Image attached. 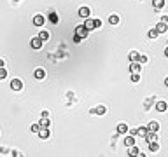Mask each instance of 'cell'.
I'll return each instance as SVG.
<instances>
[{
    "instance_id": "83f0119b",
    "label": "cell",
    "mask_w": 168,
    "mask_h": 157,
    "mask_svg": "<svg viewBox=\"0 0 168 157\" xmlns=\"http://www.w3.org/2000/svg\"><path fill=\"white\" fill-rule=\"evenodd\" d=\"M30 131H32V133H37V134H39V131H40V126H39V124H32Z\"/></svg>"
},
{
    "instance_id": "6da1fadb",
    "label": "cell",
    "mask_w": 168,
    "mask_h": 157,
    "mask_svg": "<svg viewBox=\"0 0 168 157\" xmlns=\"http://www.w3.org/2000/svg\"><path fill=\"white\" fill-rule=\"evenodd\" d=\"M75 35H79V37L84 40V38L89 35V32L86 30V26H84V25H79V26H75Z\"/></svg>"
},
{
    "instance_id": "277c9868",
    "label": "cell",
    "mask_w": 168,
    "mask_h": 157,
    "mask_svg": "<svg viewBox=\"0 0 168 157\" xmlns=\"http://www.w3.org/2000/svg\"><path fill=\"white\" fill-rule=\"evenodd\" d=\"M11 89L12 91H21V89H23V82L19 79H12L11 80Z\"/></svg>"
},
{
    "instance_id": "d6a6232c",
    "label": "cell",
    "mask_w": 168,
    "mask_h": 157,
    "mask_svg": "<svg viewBox=\"0 0 168 157\" xmlns=\"http://www.w3.org/2000/svg\"><path fill=\"white\" fill-rule=\"evenodd\" d=\"M95 25H96V28H102V21L100 19H95Z\"/></svg>"
},
{
    "instance_id": "f546056e",
    "label": "cell",
    "mask_w": 168,
    "mask_h": 157,
    "mask_svg": "<svg viewBox=\"0 0 168 157\" xmlns=\"http://www.w3.org/2000/svg\"><path fill=\"white\" fill-rule=\"evenodd\" d=\"M74 42H75V44H81V42H82V38H81L79 35H74Z\"/></svg>"
},
{
    "instance_id": "1f68e13d",
    "label": "cell",
    "mask_w": 168,
    "mask_h": 157,
    "mask_svg": "<svg viewBox=\"0 0 168 157\" xmlns=\"http://www.w3.org/2000/svg\"><path fill=\"white\" fill-rule=\"evenodd\" d=\"M161 23H166V25H168V16H166V14L161 16Z\"/></svg>"
},
{
    "instance_id": "ba28073f",
    "label": "cell",
    "mask_w": 168,
    "mask_h": 157,
    "mask_svg": "<svg viewBox=\"0 0 168 157\" xmlns=\"http://www.w3.org/2000/svg\"><path fill=\"white\" fill-rule=\"evenodd\" d=\"M144 140H145L147 143H152V142H158V134H156V133H152V131H149V133H147L145 136H144Z\"/></svg>"
},
{
    "instance_id": "f1b7e54d",
    "label": "cell",
    "mask_w": 168,
    "mask_h": 157,
    "mask_svg": "<svg viewBox=\"0 0 168 157\" xmlns=\"http://www.w3.org/2000/svg\"><path fill=\"white\" fill-rule=\"evenodd\" d=\"M138 63L142 65V63H147V56L145 54H140V58H138Z\"/></svg>"
},
{
    "instance_id": "e575fe53",
    "label": "cell",
    "mask_w": 168,
    "mask_h": 157,
    "mask_svg": "<svg viewBox=\"0 0 168 157\" xmlns=\"http://www.w3.org/2000/svg\"><path fill=\"white\" fill-rule=\"evenodd\" d=\"M5 63H4V59H0V68H2V66H4Z\"/></svg>"
},
{
    "instance_id": "2e32d148",
    "label": "cell",
    "mask_w": 168,
    "mask_h": 157,
    "mask_svg": "<svg viewBox=\"0 0 168 157\" xmlns=\"http://www.w3.org/2000/svg\"><path fill=\"white\" fill-rule=\"evenodd\" d=\"M124 145H126V147H128V148L135 145V138L131 136V134H130V136H124Z\"/></svg>"
},
{
    "instance_id": "52a82bcc",
    "label": "cell",
    "mask_w": 168,
    "mask_h": 157,
    "mask_svg": "<svg viewBox=\"0 0 168 157\" xmlns=\"http://www.w3.org/2000/svg\"><path fill=\"white\" fill-rule=\"evenodd\" d=\"M84 26H86V30H88V32H91V30H96V25H95V19H91V18H88V19H84Z\"/></svg>"
},
{
    "instance_id": "7a4b0ae2",
    "label": "cell",
    "mask_w": 168,
    "mask_h": 157,
    "mask_svg": "<svg viewBox=\"0 0 168 157\" xmlns=\"http://www.w3.org/2000/svg\"><path fill=\"white\" fill-rule=\"evenodd\" d=\"M89 114H93V115H105V114H107V108H105L103 105H98V106H95V108L89 110Z\"/></svg>"
},
{
    "instance_id": "484cf974",
    "label": "cell",
    "mask_w": 168,
    "mask_h": 157,
    "mask_svg": "<svg viewBox=\"0 0 168 157\" xmlns=\"http://www.w3.org/2000/svg\"><path fill=\"white\" fill-rule=\"evenodd\" d=\"M131 82H133V84L140 82V73H131Z\"/></svg>"
},
{
    "instance_id": "cb8c5ba5",
    "label": "cell",
    "mask_w": 168,
    "mask_h": 157,
    "mask_svg": "<svg viewBox=\"0 0 168 157\" xmlns=\"http://www.w3.org/2000/svg\"><path fill=\"white\" fill-rule=\"evenodd\" d=\"M149 150H151V152H158V150H159V143H158V142L149 143Z\"/></svg>"
},
{
    "instance_id": "e0dca14e",
    "label": "cell",
    "mask_w": 168,
    "mask_h": 157,
    "mask_svg": "<svg viewBox=\"0 0 168 157\" xmlns=\"http://www.w3.org/2000/svg\"><path fill=\"white\" fill-rule=\"evenodd\" d=\"M152 7H154L156 11L163 9V7H165V0H152Z\"/></svg>"
},
{
    "instance_id": "4dcf8cb0",
    "label": "cell",
    "mask_w": 168,
    "mask_h": 157,
    "mask_svg": "<svg viewBox=\"0 0 168 157\" xmlns=\"http://www.w3.org/2000/svg\"><path fill=\"white\" fill-rule=\"evenodd\" d=\"M51 23H58V16L56 14H51Z\"/></svg>"
},
{
    "instance_id": "5bb4252c",
    "label": "cell",
    "mask_w": 168,
    "mask_h": 157,
    "mask_svg": "<svg viewBox=\"0 0 168 157\" xmlns=\"http://www.w3.org/2000/svg\"><path fill=\"white\" fill-rule=\"evenodd\" d=\"M166 30H168V25H166V23H161V21H159V23L156 25V32H158V33H165Z\"/></svg>"
},
{
    "instance_id": "603a6c76",
    "label": "cell",
    "mask_w": 168,
    "mask_h": 157,
    "mask_svg": "<svg viewBox=\"0 0 168 157\" xmlns=\"http://www.w3.org/2000/svg\"><path fill=\"white\" fill-rule=\"evenodd\" d=\"M39 126H40V127H49V119H47V117H42L40 122H39Z\"/></svg>"
},
{
    "instance_id": "7c38bea8",
    "label": "cell",
    "mask_w": 168,
    "mask_h": 157,
    "mask_svg": "<svg viewBox=\"0 0 168 157\" xmlns=\"http://www.w3.org/2000/svg\"><path fill=\"white\" fill-rule=\"evenodd\" d=\"M147 129H149V131H152V133H158V129H159V122L151 121L149 124H147Z\"/></svg>"
},
{
    "instance_id": "d4e9b609",
    "label": "cell",
    "mask_w": 168,
    "mask_h": 157,
    "mask_svg": "<svg viewBox=\"0 0 168 157\" xmlns=\"http://www.w3.org/2000/svg\"><path fill=\"white\" fill-rule=\"evenodd\" d=\"M147 35H149V38H156L159 33L156 32V28H152V30H149V33H147Z\"/></svg>"
},
{
    "instance_id": "4fadbf2b",
    "label": "cell",
    "mask_w": 168,
    "mask_h": 157,
    "mask_svg": "<svg viewBox=\"0 0 168 157\" xmlns=\"http://www.w3.org/2000/svg\"><path fill=\"white\" fill-rule=\"evenodd\" d=\"M156 110L158 112H166L168 110V103L166 101H158L156 103Z\"/></svg>"
},
{
    "instance_id": "74e56055",
    "label": "cell",
    "mask_w": 168,
    "mask_h": 157,
    "mask_svg": "<svg viewBox=\"0 0 168 157\" xmlns=\"http://www.w3.org/2000/svg\"><path fill=\"white\" fill-rule=\"evenodd\" d=\"M165 86H166V87H168V77H166V79H165Z\"/></svg>"
},
{
    "instance_id": "9a60e30c",
    "label": "cell",
    "mask_w": 168,
    "mask_h": 157,
    "mask_svg": "<svg viewBox=\"0 0 168 157\" xmlns=\"http://www.w3.org/2000/svg\"><path fill=\"white\" fill-rule=\"evenodd\" d=\"M147 133H149V129H147V126H140V127L137 129V136H142V138H144Z\"/></svg>"
},
{
    "instance_id": "8fae6325",
    "label": "cell",
    "mask_w": 168,
    "mask_h": 157,
    "mask_svg": "<svg viewBox=\"0 0 168 157\" xmlns=\"http://www.w3.org/2000/svg\"><path fill=\"white\" fill-rule=\"evenodd\" d=\"M140 70H142V65H140L138 61L130 65V72H131V73H140Z\"/></svg>"
},
{
    "instance_id": "30bf717a",
    "label": "cell",
    "mask_w": 168,
    "mask_h": 157,
    "mask_svg": "<svg viewBox=\"0 0 168 157\" xmlns=\"http://www.w3.org/2000/svg\"><path fill=\"white\" fill-rule=\"evenodd\" d=\"M89 14H91L89 7H81V9H79V16H81V18H84V19H88V18H89Z\"/></svg>"
},
{
    "instance_id": "ac0fdd59",
    "label": "cell",
    "mask_w": 168,
    "mask_h": 157,
    "mask_svg": "<svg viewBox=\"0 0 168 157\" xmlns=\"http://www.w3.org/2000/svg\"><path fill=\"white\" fill-rule=\"evenodd\" d=\"M39 38H40L42 42H47V40H49V32H46V30H40Z\"/></svg>"
},
{
    "instance_id": "d6986e66",
    "label": "cell",
    "mask_w": 168,
    "mask_h": 157,
    "mask_svg": "<svg viewBox=\"0 0 168 157\" xmlns=\"http://www.w3.org/2000/svg\"><path fill=\"white\" fill-rule=\"evenodd\" d=\"M128 58H130V61H131V63H137V61H138V58H140V54H138L137 51H131Z\"/></svg>"
},
{
    "instance_id": "3957f363",
    "label": "cell",
    "mask_w": 168,
    "mask_h": 157,
    "mask_svg": "<svg viewBox=\"0 0 168 157\" xmlns=\"http://www.w3.org/2000/svg\"><path fill=\"white\" fill-rule=\"evenodd\" d=\"M44 23H46V18L42 16V14H35V16H33V25H35V26L42 28V26H44Z\"/></svg>"
},
{
    "instance_id": "836d02e7",
    "label": "cell",
    "mask_w": 168,
    "mask_h": 157,
    "mask_svg": "<svg viewBox=\"0 0 168 157\" xmlns=\"http://www.w3.org/2000/svg\"><path fill=\"white\" fill-rule=\"evenodd\" d=\"M12 157H21V154L19 152H12Z\"/></svg>"
},
{
    "instance_id": "9c48e42d",
    "label": "cell",
    "mask_w": 168,
    "mask_h": 157,
    "mask_svg": "<svg viewBox=\"0 0 168 157\" xmlns=\"http://www.w3.org/2000/svg\"><path fill=\"white\" fill-rule=\"evenodd\" d=\"M39 136H40V140H47V138L51 136L49 127H40V131H39Z\"/></svg>"
},
{
    "instance_id": "4316f807",
    "label": "cell",
    "mask_w": 168,
    "mask_h": 157,
    "mask_svg": "<svg viewBox=\"0 0 168 157\" xmlns=\"http://www.w3.org/2000/svg\"><path fill=\"white\" fill-rule=\"evenodd\" d=\"M7 77V70L4 68V66H2V68H0V80H4Z\"/></svg>"
},
{
    "instance_id": "ffe728a7",
    "label": "cell",
    "mask_w": 168,
    "mask_h": 157,
    "mask_svg": "<svg viewBox=\"0 0 168 157\" xmlns=\"http://www.w3.org/2000/svg\"><path fill=\"white\" fill-rule=\"evenodd\" d=\"M138 154H140L138 147H135V145H133V147H130V152H128V155H130V157H137Z\"/></svg>"
},
{
    "instance_id": "5b68a950",
    "label": "cell",
    "mask_w": 168,
    "mask_h": 157,
    "mask_svg": "<svg viewBox=\"0 0 168 157\" xmlns=\"http://www.w3.org/2000/svg\"><path fill=\"white\" fill-rule=\"evenodd\" d=\"M128 131H130V127H128V124H126V122H119L117 124V129H116L117 134H126Z\"/></svg>"
},
{
    "instance_id": "8d00e7d4",
    "label": "cell",
    "mask_w": 168,
    "mask_h": 157,
    "mask_svg": "<svg viewBox=\"0 0 168 157\" xmlns=\"http://www.w3.org/2000/svg\"><path fill=\"white\" fill-rule=\"evenodd\" d=\"M137 157H145V154H142V152H140V154H138Z\"/></svg>"
},
{
    "instance_id": "44dd1931",
    "label": "cell",
    "mask_w": 168,
    "mask_h": 157,
    "mask_svg": "<svg viewBox=\"0 0 168 157\" xmlns=\"http://www.w3.org/2000/svg\"><path fill=\"white\" fill-rule=\"evenodd\" d=\"M33 75H35V79H39V80H40V79H44V77H46V72L42 70V68H37Z\"/></svg>"
},
{
    "instance_id": "d590c367",
    "label": "cell",
    "mask_w": 168,
    "mask_h": 157,
    "mask_svg": "<svg viewBox=\"0 0 168 157\" xmlns=\"http://www.w3.org/2000/svg\"><path fill=\"white\" fill-rule=\"evenodd\" d=\"M165 56L168 58V46H166V49H165Z\"/></svg>"
},
{
    "instance_id": "8992f818",
    "label": "cell",
    "mask_w": 168,
    "mask_h": 157,
    "mask_svg": "<svg viewBox=\"0 0 168 157\" xmlns=\"http://www.w3.org/2000/svg\"><path fill=\"white\" fill-rule=\"evenodd\" d=\"M42 44H44V42H42V40H40L39 37H33V38L30 40V46H32V49H35V51L42 47Z\"/></svg>"
},
{
    "instance_id": "7402d4cb",
    "label": "cell",
    "mask_w": 168,
    "mask_h": 157,
    "mask_svg": "<svg viewBox=\"0 0 168 157\" xmlns=\"http://www.w3.org/2000/svg\"><path fill=\"white\" fill-rule=\"evenodd\" d=\"M109 23H110V25H117V23H119V16H117V14H110V16H109Z\"/></svg>"
}]
</instances>
